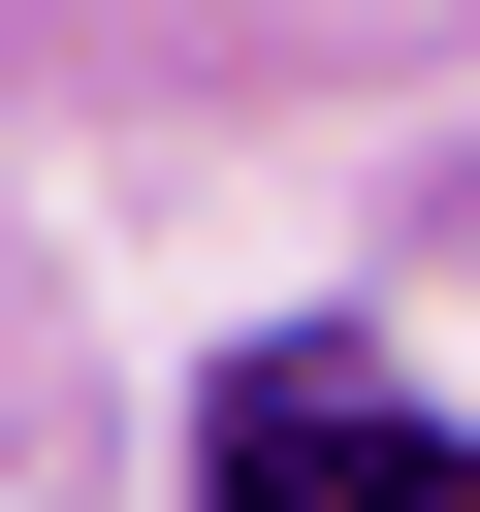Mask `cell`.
<instances>
[{
    "label": "cell",
    "mask_w": 480,
    "mask_h": 512,
    "mask_svg": "<svg viewBox=\"0 0 480 512\" xmlns=\"http://www.w3.org/2000/svg\"><path fill=\"white\" fill-rule=\"evenodd\" d=\"M192 480H224V512H480V448H448L416 384H352V352H224Z\"/></svg>",
    "instance_id": "obj_1"
}]
</instances>
